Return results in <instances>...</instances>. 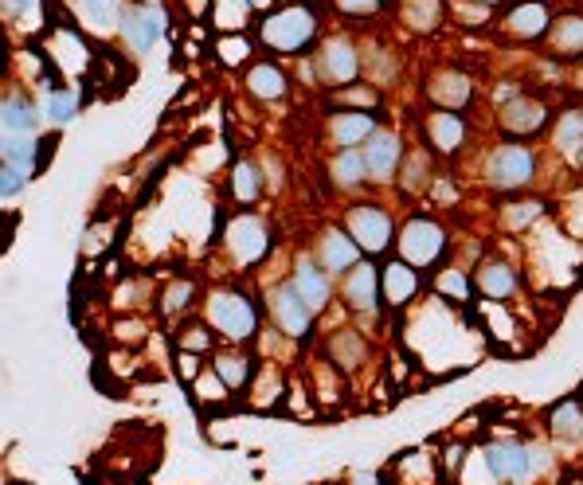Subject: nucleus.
I'll return each mask as SVG.
<instances>
[{"label": "nucleus", "mask_w": 583, "mask_h": 485, "mask_svg": "<svg viewBox=\"0 0 583 485\" xmlns=\"http://www.w3.org/2000/svg\"><path fill=\"white\" fill-rule=\"evenodd\" d=\"M317 36L314 12L306 4H290L282 12H274L263 20L259 28V40L270 47V51H282V55H298L302 47H310Z\"/></svg>", "instance_id": "nucleus-2"}, {"label": "nucleus", "mask_w": 583, "mask_h": 485, "mask_svg": "<svg viewBox=\"0 0 583 485\" xmlns=\"http://www.w3.org/2000/svg\"><path fill=\"white\" fill-rule=\"evenodd\" d=\"M341 294H345V302L357 309V313H372V309L380 306V270L368 263V259H360V263L345 274Z\"/></svg>", "instance_id": "nucleus-11"}, {"label": "nucleus", "mask_w": 583, "mask_h": 485, "mask_svg": "<svg viewBox=\"0 0 583 485\" xmlns=\"http://www.w3.org/2000/svg\"><path fill=\"white\" fill-rule=\"evenodd\" d=\"M482 4H497V0H482Z\"/></svg>", "instance_id": "nucleus-43"}, {"label": "nucleus", "mask_w": 583, "mask_h": 485, "mask_svg": "<svg viewBox=\"0 0 583 485\" xmlns=\"http://www.w3.org/2000/svg\"><path fill=\"white\" fill-rule=\"evenodd\" d=\"M75 110H79V90H51V98H47V118H51L55 126L71 122Z\"/></svg>", "instance_id": "nucleus-33"}, {"label": "nucleus", "mask_w": 583, "mask_h": 485, "mask_svg": "<svg viewBox=\"0 0 583 485\" xmlns=\"http://www.w3.org/2000/svg\"><path fill=\"white\" fill-rule=\"evenodd\" d=\"M415 290H419V270L404 259H396V263L384 266V278H380V294H384V302L388 306H404L407 298H415Z\"/></svg>", "instance_id": "nucleus-17"}, {"label": "nucleus", "mask_w": 583, "mask_h": 485, "mask_svg": "<svg viewBox=\"0 0 583 485\" xmlns=\"http://www.w3.org/2000/svg\"><path fill=\"white\" fill-rule=\"evenodd\" d=\"M364 165H368V180H376V184H384V180H392L400 173V165H404V145H400V137L392 130H376L368 141H364Z\"/></svg>", "instance_id": "nucleus-8"}, {"label": "nucleus", "mask_w": 583, "mask_h": 485, "mask_svg": "<svg viewBox=\"0 0 583 485\" xmlns=\"http://www.w3.org/2000/svg\"><path fill=\"white\" fill-rule=\"evenodd\" d=\"M165 24L169 20H165L161 8H130L122 16V36H126V44L134 47V51H149L165 36Z\"/></svg>", "instance_id": "nucleus-12"}, {"label": "nucleus", "mask_w": 583, "mask_h": 485, "mask_svg": "<svg viewBox=\"0 0 583 485\" xmlns=\"http://www.w3.org/2000/svg\"><path fill=\"white\" fill-rule=\"evenodd\" d=\"M212 345H216V337H212V329L200 325V321L184 325V333H180V341H177V349H184V353H208Z\"/></svg>", "instance_id": "nucleus-35"}, {"label": "nucleus", "mask_w": 583, "mask_h": 485, "mask_svg": "<svg viewBox=\"0 0 583 485\" xmlns=\"http://www.w3.org/2000/svg\"><path fill=\"white\" fill-rule=\"evenodd\" d=\"M431 98L443 106V110H458L470 102V79L462 71H443L431 79Z\"/></svg>", "instance_id": "nucleus-24"}, {"label": "nucleus", "mask_w": 583, "mask_h": 485, "mask_svg": "<svg viewBox=\"0 0 583 485\" xmlns=\"http://www.w3.org/2000/svg\"><path fill=\"white\" fill-rule=\"evenodd\" d=\"M341 12H353V16H372L380 8V0H337Z\"/></svg>", "instance_id": "nucleus-40"}, {"label": "nucleus", "mask_w": 583, "mask_h": 485, "mask_svg": "<svg viewBox=\"0 0 583 485\" xmlns=\"http://www.w3.org/2000/svg\"><path fill=\"white\" fill-rule=\"evenodd\" d=\"M247 90L259 98V102H278L286 94V75L274 67V63H255L247 71Z\"/></svg>", "instance_id": "nucleus-25"}, {"label": "nucleus", "mask_w": 583, "mask_h": 485, "mask_svg": "<svg viewBox=\"0 0 583 485\" xmlns=\"http://www.w3.org/2000/svg\"><path fill=\"white\" fill-rule=\"evenodd\" d=\"M251 16V0H216V24L227 32H239Z\"/></svg>", "instance_id": "nucleus-32"}, {"label": "nucleus", "mask_w": 583, "mask_h": 485, "mask_svg": "<svg viewBox=\"0 0 583 485\" xmlns=\"http://www.w3.org/2000/svg\"><path fill=\"white\" fill-rule=\"evenodd\" d=\"M270 317H274V325H278L286 337H310L317 313L306 306V298L294 290V282H282V286H274V294H270Z\"/></svg>", "instance_id": "nucleus-7"}, {"label": "nucleus", "mask_w": 583, "mask_h": 485, "mask_svg": "<svg viewBox=\"0 0 583 485\" xmlns=\"http://www.w3.org/2000/svg\"><path fill=\"white\" fill-rule=\"evenodd\" d=\"M548 28H552V24H548V8L537 4V0L517 4V8L505 16V32L517 36V40H537V36H544Z\"/></svg>", "instance_id": "nucleus-18"}, {"label": "nucleus", "mask_w": 583, "mask_h": 485, "mask_svg": "<svg viewBox=\"0 0 583 485\" xmlns=\"http://www.w3.org/2000/svg\"><path fill=\"white\" fill-rule=\"evenodd\" d=\"M4 133H32L36 130V110H32V102L28 98H20V94H12V98H4Z\"/></svg>", "instance_id": "nucleus-28"}, {"label": "nucleus", "mask_w": 583, "mask_h": 485, "mask_svg": "<svg viewBox=\"0 0 583 485\" xmlns=\"http://www.w3.org/2000/svg\"><path fill=\"white\" fill-rule=\"evenodd\" d=\"M231 251L239 255V263H255L263 255V243H267V231L259 227V220H239L231 227Z\"/></svg>", "instance_id": "nucleus-26"}, {"label": "nucleus", "mask_w": 583, "mask_h": 485, "mask_svg": "<svg viewBox=\"0 0 583 485\" xmlns=\"http://www.w3.org/2000/svg\"><path fill=\"white\" fill-rule=\"evenodd\" d=\"M294 290L306 298V306L321 313V309L329 306V298H333V286H329V274L314 263H302L294 270Z\"/></svg>", "instance_id": "nucleus-19"}, {"label": "nucleus", "mask_w": 583, "mask_h": 485, "mask_svg": "<svg viewBox=\"0 0 583 485\" xmlns=\"http://www.w3.org/2000/svg\"><path fill=\"white\" fill-rule=\"evenodd\" d=\"M259 192H263V177H259V169H255L251 161H239L235 173H231V196H235L239 204H255Z\"/></svg>", "instance_id": "nucleus-29"}, {"label": "nucleus", "mask_w": 583, "mask_h": 485, "mask_svg": "<svg viewBox=\"0 0 583 485\" xmlns=\"http://www.w3.org/2000/svg\"><path fill=\"white\" fill-rule=\"evenodd\" d=\"M83 8L94 20V28H110L118 20V0H83Z\"/></svg>", "instance_id": "nucleus-36"}, {"label": "nucleus", "mask_w": 583, "mask_h": 485, "mask_svg": "<svg viewBox=\"0 0 583 485\" xmlns=\"http://www.w3.org/2000/svg\"><path fill=\"white\" fill-rule=\"evenodd\" d=\"M548 431L564 442H580L583 439V399H564L552 407V419H548Z\"/></svg>", "instance_id": "nucleus-22"}, {"label": "nucleus", "mask_w": 583, "mask_h": 485, "mask_svg": "<svg viewBox=\"0 0 583 485\" xmlns=\"http://www.w3.org/2000/svg\"><path fill=\"white\" fill-rule=\"evenodd\" d=\"M474 286H478V294L490 298V302L513 298V294H517V270L509 263H501V259H490L482 270H474Z\"/></svg>", "instance_id": "nucleus-16"}, {"label": "nucleus", "mask_w": 583, "mask_h": 485, "mask_svg": "<svg viewBox=\"0 0 583 485\" xmlns=\"http://www.w3.org/2000/svg\"><path fill=\"white\" fill-rule=\"evenodd\" d=\"M32 149H36L32 133H4V165H16V169L32 173V165H36Z\"/></svg>", "instance_id": "nucleus-30"}, {"label": "nucleus", "mask_w": 583, "mask_h": 485, "mask_svg": "<svg viewBox=\"0 0 583 485\" xmlns=\"http://www.w3.org/2000/svg\"><path fill=\"white\" fill-rule=\"evenodd\" d=\"M360 71L357 47L349 40H329V44L317 51V79L341 87V83H353Z\"/></svg>", "instance_id": "nucleus-10"}, {"label": "nucleus", "mask_w": 583, "mask_h": 485, "mask_svg": "<svg viewBox=\"0 0 583 485\" xmlns=\"http://www.w3.org/2000/svg\"><path fill=\"white\" fill-rule=\"evenodd\" d=\"M564 485H583V478H580V474H568V478H564Z\"/></svg>", "instance_id": "nucleus-42"}, {"label": "nucleus", "mask_w": 583, "mask_h": 485, "mask_svg": "<svg viewBox=\"0 0 583 485\" xmlns=\"http://www.w3.org/2000/svg\"><path fill=\"white\" fill-rule=\"evenodd\" d=\"M177 364H180V376H184V380H192V376L200 372V353L192 356V353H184V349H180V353H177Z\"/></svg>", "instance_id": "nucleus-41"}, {"label": "nucleus", "mask_w": 583, "mask_h": 485, "mask_svg": "<svg viewBox=\"0 0 583 485\" xmlns=\"http://www.w3.org/2000/svg\"><path fill=\"white\" fill-rule=\"evenodd\" d=\"M540 212H544V208H540L537 200H529V204H513V208L505 212V223H509V227H525V223L537 220Z\"/></svg>", "instance_id": "nucleus-38"}, {"label": "nucleus", "mask_w": 583, "mask_h": 485, "mask_svg": "<svg viewBox=\"0 0 583 485\" xmlns=\"http://www.w3.org/2000/svg\"><path fill=\"white\" fill-rule=\"evenodd\" d=\"M407 20H411V28H415V20H423V28H435L439 24V0H411Z\"/></svg>", "instance_id": "nucleus-37"}, {"label": "nucleus", "mask_w": 583, "mask_h": 485, "mask_svg": "<svg viewBox=\"0 0 583 485\" xmlns=\"http://www.w3.org/2000/svg\"><path fill=\"white\" fill-rule=\"evenodd\" d=\"M427 145L431 149H439V153H458L462 149V141H466V122L454 114V110H435L431 118H427Z\"/></svg>", "instance_id": "nucleus-15"}, {"label": "nucleus", "mask_w": 583, "mask_h": 485, "mask_svg": "<svg viewBox=\"0 0 583 485\" xmlns=\"http://www.w3.org/2000/svg\"><path fill=\"white\" fill-rule=\"evenodd\" d=\"M208 325L220 337H227L231 345H243L259 325V309L251 306V298H243L239 290H216L208 298Z\"/></svg>", "instance_id": "nucleus-3"}, {"label": "nucleus", "mask_w": 583, "mask_h": 485, "mask_svg": "<svg viewBox=\"0 0 583 485\" xmlns=\"http://www.w3.org/2000/svg\"><path fill=\"white\" fill-rule=\"evenodd\" d=\"M360 251L357 239L345 231V227H325L321 231V239H317V266L325 270V274H345V270H353L360 263Z\"/></svg>", "instance_id": "nucleus-9"}, {"label": "nucleus", "mask_w": 583, "mask_h": 485, "mask_svg": "<svg viewBox=\"0 0 583 485\" xmlns=\"http://www.w3.org/2000/svg\"><path fill=\"white\" fill-rule=\"evenodd\" d=\"M548 40H552L556 55H583V20H576V16L556 20L548 28Z\"/></svg>", "instance_id": "nucleus-27"}, {"label": "nucleus", "mask_w": 583, "mask_h": 485, "mask_svg": "<svg viewBox=\"0 0 583 485\" xmlns=\"http://www.w3.org/2000/svg\"><path fill=\"white\" fill-rule=\"evenodd\" d=\"M486 470L497 485H529L537 474L552 470V454L537 446H521V442H490Z\"/></svg>", "instance_id": "nucleus-1"}, {"label": "nucleus", "mask_w": 583, "mask_h": 485, "mask_svg": "<svg viewBox=\"0 0 583 485\" xmlns=\"http://www.w3.org/2000/svg\"><path fill=\"white\" fill-rule=\"evenodd\" d=\"M443 251H447V235H443L439 223L427 220V216L407 220L404 231H400V239H396V255H400L404 263L415 266V270L435 266L443 259Z\"/></svg>", "instance_id": "nucleus-4"}, {"label": "nucleus", "mask_w": 583, "mask_h": 485, "mask_svg": "<svg viewBox=\"0 0 583 485\" xmlns=\"http://www.w3.org/2000/svg\"><path fill=\"white\" fill-rule=\"evenodd\" d=\"M544 122H548V110H544V102H537V98H509L501 106V130L505 133L533 137V133L544 130Z\"/></svg>", "instance_id": "nucleus-13"}, {"label": "nucleus", "mask_w": 583, "mask_h": 485, "mask_svg": "<svg viewBox=\"0 0 583 485\" xmlns=\"http://www.w3.org/2000/svg\"><path fill=\"white\" fill-rule=\"evenodd\" d=\"M404 173H400V184H404V192H419V188H427V177H431V165H427V153L423 149H415V153H407L404 165H400Z\"/></svg>", "instance_id": "nucleus-31"}, {"label": "nucleus", "mask_w": 583, "mask_h": 485, "mask_svg": "<svg viewBox=\"0 0 583 485\" xmlns=\"http://www.w3.org/2000/svg\"><path fill=\"white\" fill-rule=\"evenodd\" d=\"M486 180L497 192H517L533 180V153L525 145H501L486 161Z\"/></svg>", "instance_id": "nucleus-5"}, {"label": "nucleus", "mask_w": 583, "mask_h": 485, "mask_svg": "<svg viewBox=\"0 0 583 485\" xmlns=\"http://www.w3.org/2000/svg\"><path fill=\"white\" fill-rule=\"evenodd\" d=\"M345 231L357 239V247L364 255H380L392 247V216L376 204H357L345 220Z\"/></svg>", "instance_id": "nucleus-6"}, {"label": "nucleus", "mask_w": 583, "mask_h": 485, "mask_svg": "<svg viewBox=\"0 0 583 485\" xmlns=\"http://www.w3.org/2000/svg\"><path fill=\"white\" fill-rule=\"evenodd\" d=\"M364 356H368V345H364L360 333L341 329V333L329 337V360H333V368H341V372H357L360 364H364Z\"/></svg>", "instance_id": "nucleus-20"}, {"label": "nucleus", "mask_w": 583, "mask_h": 485, "mask_svg": "<svg viewBox=\"0 0 583 485\" xmlns=\"http://www.w3.org/2000/svg\"><path fill=\"white\" fill-rule=\"evenodd\" d=\"M24 180H28V173L24 169H16V165H4L0 169V196L8 200V196H16L20 188H24Z\"/></svg>", "instance_id": "nucleus-39"}, {"label": "nucleus", "mask_w": 583, "mask_h": 485, "mask_svg": "<svg viewBox=\"0 0 583 485\" xmlns=\"http://www.w3.org/2000/svg\"><path fill=\"white\" fill-rule=\"evenodd\" d=\"M372 133H376V118L368 110H345V114L329 118V137L337 149H357Z\"/></svg>", "instance_id": "nucleus-14"}, {"label": "nucleus", "mask_w": 583, "mask_h": 485, "mask_svg": "<svg viewBox=\"0 0 583 485\" xmlns=\"http://www.w3.org/2000/svg\"><path fill=\"white\" fill-rule=\"evenodd\" d=\"M192 298H196V286H192V282H169V286H165V294H161V313H165V317L184 313Z\"/></svg>", "instance_id": "nucleus-34"}, {"label": "nucleus", "mask_w": 583, "mask_h": 485, "mask_svg": "<svg viewBox=\"0 0 583 485\" xmlns=\"http://www.w3.org/2000/svg\"><path fill=\"white\" fill-rule=\"evenodd\" d=\"M329 177L337 188H360L368 180V165H364V153L360 149H337L333 161H329Z\"/></svg>", "instance_id": "nucleus-21"}, {"label": "nucleus", "mask_w": 583, "mask_h": 485, "mask_svg": "<svg viewBox=\"0 0 583 485\" xmlns=\"http://www.w3.org/2000/svg\"><path fill=\"white\" fill-rule=\"evenodd\" d=\"M216 376H220V384H224L227 392H239V388H247V384H251V376H255V368H251V356L239 353V349L216 353Z\"/></svg>", "instance_id": "nucleus-23"}]
</instances>
